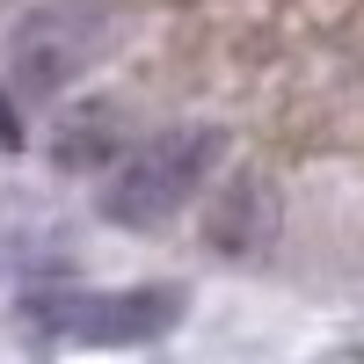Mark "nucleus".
Returning a JSON list of instances; mask_svg holds the SVG:
<instances>
[{
    "label": "nucleus",
    "instance_id": "4",
    "mask_svg": "<svg viewBox=\"0 0 364 364\" xmlns=\"http://www.w3.org/2000/svg\"><path fill=\"white\" fill-rule=\"evenodd\" d=\"M269 240H277V182L262 168H240L233 182H219V190L204 197V248L211 255L255 262V255H269Z\"/></svg>",
    "mask_w": 364,
    "mask_h": 364
},
{
    "label": "nucleus",
    "instance_id": "5",
    "mask_svg": "<svg viewBox=\"0 0 364 364\" xmlns=\"http://www.w3.org/2000/svg\"><path fill=\"white\" fill-rule=\"evenodd\" d=\"M124 109L117 102H87V109H73L66 124H58V139H51V161L66 168V175H87V168H102L117 146H124Z\"/></svg>",
    "mask_w": 364,
    "mask_h": 364
},
{
    "label": "nucleus",
    "instance_id": "2",
    "mask_svg": "<svg viewBox=\"0 0 364 364\" xmlns=\"http://www.w3.org/2000/svg\"><path fill=\"white\" fill-rule=\"evenodd\" d=\"M226 161V132L219 124H168L161 139H146L139 154L109 175V190H102V219L117 226H168L182 204H197L204 197V182L219 175Z\"/></svg>",
    "mask_w": 364,
    "mask_h": 364
},
{
    "label": "nucleus",
    "instance_id": "1",
    "mask_svg": "<svg viewBox=\"0 0 364 364\" xmlns=\"http://www.w3.org/2000/svg\"><path fill=\"white\" fill-rule=\"evenodd\" d=\"M117 37H124V15L109 0H51V8H29L8 29V51H0L8 95H22V102L66 95L73 80H87L117 51Z\"/></svg>",
    "mask_w": 364,
    "mask_h": 364
},
{
    "label": "nucleus",
    "instance_id": "3",
    "mask_svg": "<svg viewBox=\"0 0 364 364\" xmlns=\"http://www.w3.org/2000/svg\"><path fill=\"white\" fill-rule=\"evenodd\" d=\"M37 336L87 343V350H139L161 343L182 321V284H117V291H73V299H29Z\"/></svg>",
    "mask_w": 364,
    "mask_h": 364
}]
</instances>
